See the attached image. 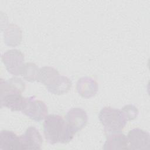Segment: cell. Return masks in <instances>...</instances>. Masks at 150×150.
Masks as SVG:
<instances>
[{
	"mask_svg": "<svg viewBox=\"0 0 150 150\" xmlns=\"http://www.w3.org/2000/svg\"><path fill=\"white\" fill-rule=\"evenodd\" d=\"M38 71V66L35 63L28 62L23 65L21 69V75L25 80L33 82L36 80Z\"/></svg>",
	"mask_w": 150,
	"mask_h": 150,
	"instance_id": "obj_16",
	"label": "cell"
},
{
	"mask_svg": "<svg viewBox=\"0 0 150 150\" xmlns=\"http://www.w3.org/2000/svg\"><path fill=\"white\" fill-rule=\"evenodd\" d=\"M2 60L10 74L16 76L21 75V69L24 64V56L20 50H7L2 54Z\"/></svg>",
	"mask_w": 150,
	"mask_h": 150,
	"instance_id": "obj_4",
	"label": "cell"
},
{
	"mask_svg": "<svg viewBox=\"0 0 150 150\" xmlns=\"http://www.w3.org/2000/svg\"><path fill=\"white\" fill-rule=\"evenodd\" d=\"M26 98L21 93L10 92L1 95V107H5L12 111H22L25 106Z\"/></svg>",
	"mask_w": 150,
	"mask_h": 150,
	"instance_id": "obj_8",
	"label": "cell"
},
{
	"mask_svg": "<svg viewBox=\"0 0 150 150\" xmlns=\"http://www.w3.org/2000/svg\"><path fill=\"white\" fill-rule=\"evenodd\" d=\"M0 149L4 150L21 149L20 137L11 131H1L0 133Z\"/></svg>",
	"mask_w": 150,
	"mask_h": 150,
	"instance_id": "obj_11",
	"label": "cell"
},
{
	"mask_svg": "<svg viewBox=\"0 0 150 150\" xmlns=\"http://www.w3.org/2000/svg\"><path fill=\"white\" fill-rule=\"evenodd\" d=\"M66 121L72 130L76 133L86 125L88 117L86 111L80 108H73L66 114Z\"/></svg>",
	"mask_w": 150,
	"mask_h": 150,
	"instance_id": "obj_7",
	"label": "cell"
},
{
	"mask_svg": "<svg viewBox=\"0 0 150 150\" xmlns=\"http://www.w3.org/2000/svg\"><path fill=\"white\" fill-rule=\"evenodd\" d=\"M59 75L58 71L54 67L44 66L39 69L36 81L47 87L52 84Z\"/></svg>",
	"mask_w": 150,
	"mask_h": 150,
	"instance_id": "obj_15",
	"label": "cell"
},
{
	"mask_svg": "<svg viewBox=\"0 0 150 150\" xmlns=\"http://www.w3.org/2000/svg\"><path fill=\"white\" fill-rule=\"evenodd\" d=\"M121 110L127 121L135 119L139 114L138 110L137 107L131 104L125 105L121 109Z\"/></svg>",
	"mask_w": 150,
	"mask_h": 150,
	"instance_id": "obj_17",
	"label": "cell"
},
{
	"mask_svg": "<svg viewBox=\"0 0 150 150\" xmlns=\"http://www.w3.org/2000/svg\"><path fill=\"white\" fill-rule=\"evenodd\" d=\"M71 81L68 77L59 75L53 83L46 88L53 94L61 95L67 93L71 88Z\"/></svg>",
	"mask_w": 150,
	"mask_h": 150,
	"instance_id": "obj_14",
	"label": "cell"
},
{
	"mask_svg": "<svg viewBox=\"0 0 150 150\" xmlns=\"http://www.w3.org/2000/svg\"><path fill=\"white\" fill-rule=\"evenodd\" d=\"M103 149L104 150L129 149L127 137L121 132L110 134L107 137Z\"/></svg>",
	"mask_w": 150,
	"mask_h": 150,
	"instance_id": "obj_10",
	"label": "cell"
},
{
	"mask_svg": "<svg viewBox=\"0 0 150 150\" xmlns=\"http://www.w3.org/2000/svg\"><path fill=\"white\" fill-rule=\"evenodd\" d=\"M22 112L30 119L40 121L46 118L48 113L46 104L39 100H36L35 96L26 98V102Z\"/></svg>",
	"mask_w": 150,
	"mask_h": 150,
	"instance_id": "obj_3",
	"label": "cell"
},
{
	"mask_svg": "<svg viewBox=\"0 0 150 150\" xmlns=\"http://www.w3.org/2000/svg\"><path fill=\"white\" fill-rule=\"evenodd\" d=\"M77 91L84 98L94 97L98 91V84L96 80L89 77H83L77 83Z\"/></svg>",
	"mask_w": 150,
	"mask_h": 150,
	"instance_id": "obj_9",
	"label": "cell"
},
{
	"mask_svg": "<svg viewBox=\"0 0 150 150\" xmlns=\"http://www.w3.org/2000/svg\"><path fill=\"white\" fill-rule=\"evenodd\" d=\"M5 43L11 47L19 45L22 39V32L20 28L15 24H10L5 29L4 33Z\"/></svg>",
	"mask_w": 150,
	"mask_h": 150,
	"instance_id": "obj_12",
	"label": "cell"
},
{
	"mask_svg": "<svg viewBox=\"0 0 150 150\" xmlns=\"http://www.w3.org/2000/svg\"><path fill=\"white\" fill-rule=\"evenodd\" d=\"M25 89V83L20 78L12 77L8 80L1 79V95L10 92L22 93Z\"/></svg>",
	"mask_w": 150,
	"mask_h": 150,
	"instance_id": "obj_13",
	"label": "cell"
},
{
	"mask_svg": "<svg viewBox=\"0 0 150 150\" xmlns=\"http://www.w3.org/2000/svg\"><path fill=\"white\" fill-rule=\"evenodd\" d=\"M20 137L21 149H40L43 142L39 131L34 127H28Z\"/></svg>",
	"mask_w": 150,
	"mask_h": 150,
	"instance_id": "obj_6",
	"label": "cell"
},
{
	"mask_svg": "<svg viewBox=\"0 0 150 150\" xmlns=\"http://www.w3.org/2000/svg\"><path fill=\"white\" fill-rule=\"evenodd\" d=\"M43 132L46 141L50 144L67 143L73 139L76 134L62 116L56 114L46 117Z\"/></svg>",
	"mask_w": 150,
	"mask_h": 150,
	"instance_id": "obj_1",
	"label": "cell"
},
{
	"mask_svg": "<svg viewBox=\"0 0 150 150\" xmlns=\"http://www.w3.org/2000/svg\"><path fill=\"white\" fill-rule=\"evenodd\" d=\"M127 139L129 149H149L150 145V136L149 132L139 129L134 128L129 131Z\"/></svg>",
	"mask_w": 150,
	"mask_h": 150,
	"instance_id": "obj_5",
	"label": "cell"
},
{
	"mask_svg": "<svg viewBox=\"0 0 150 150\" xmlns=\"http://www.w3.org/2000/svg\"><path fill=\"white\" fill-rule=\"evenodd\" d=\"M98 118L104 127L105 132L108 134L121 132L127 121L121 110L109 107H104L101 110Z\"/></svg>",
	"mask_w": 150,
	"mask_h": 150,
	"instance_id": "obj_2",
	"label": "cell"
}]
</instances>
